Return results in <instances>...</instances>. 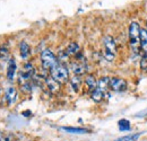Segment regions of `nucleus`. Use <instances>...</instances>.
<instances>
[{"label": "nucleus", "mask_w": 147, "mask_h": 141, "mask_svg": "<svg viewBox=\"0 0 147 141\" xmlns=\"http://www.w3.org/2000/svg\"><path fill=\"white\" fill-rule=\"evenodd\" d=\"M8 54H9V51H8V48L6 46V45H1L0 46V58L2 59H6L7 56H8Z\"/></svg>", "instance_id": "aec40b11"}, {"label": "nucleus", "mask_w": 147, "mask_h": 141, "mask_svg": "<svg viewBox=\"0 0 147 141\" xmlns=\"http://www.w3.org/2000/svg\"><path fill=\"white\" fill-rule=\"evenodd\" d=\"M118 126H119V130L120 131H130L131 130V124L128 120L126 119H122L118 122Z\"/></svg>", "instance_id": "a211bd4d"}, {"label": "nucleus", "mask_w": 147, "mask_h": 141, "mask_svg": "<svg viewBox=\"0 0 147 141\" xmlns=\"http://www.w3.org/2000/svg\"><path fill=\"white\" fill-rule=\"evenodd\" d=\"M59 63L55 54L51 50L45 49L41 53V64L42 68L47 71H51Z\"/></svg>", "instance_id": "f03ea898"}, {"label": "nucleus", "mask_w": 147, "mask_h": 141, "mask_svg": "<svg viewBox=\"0 0 147 141\" xmlns=\"http://www.w3.org/2000/svg\"><path fill=\"white\" fill-rule=\"evenodd\" d=\"M91 97H92V99L95 103H100V102H102L103 98H104V91L101 88L96 87L93 91H91Z\"/></svg>", "instance_id": "ddd939ff"}, {"label": "nucleus", "mask_w": 147, "mask_h": 141, "mask_svg": "<svg viewBox=\"0 0 147 141\" xmlns=\"http://www.w3.org/2000/svg\"><path fill=\"white\" fill-rule=\"evenodd\" d=\"M145 30H146V32H147V21H146V27H145Z\"/></svg>", "instance_id": "4be33fe9"}, {"label": "nucleus", "mask_w": 147, "mask_h": 141, "mask_svg": "<svg viewBox=\"0 0 147 141\" xmlns=\"http://www.w3.org/2000/svg\"><path fill=\"white\" fill-rule=\"evenodd\" d=\"M62 131H66L67 133H76V134H84V133H88L90 131L87 129L84 128H73V126H62L60 128Z\"/></svg>", "instance_id": "f8f14e48"}, {"label": "nucleus", "mask_w": 147, "mask_h": 141, "mask_svg": "<svg viewBox=\"0 0 147 141\" xmlns=\"http://www.w3.org/2000/svg\"><path fill=\"white\" fill-rule=\"evenodd\" d=\"M103 46H104V58L108 61H113L117 54V43L115 40L111 35L103 37Z\"/></svg>", "instance_id": "7ed1b4c3"}, {"label": "nucleus", "mask_w": 147, "mask_h": 141, "mask_svg": "<svg viewBox=\"0 0 147 141\" xmlns=\"http://www.w3.org/2000/svg\"><path fill=\"white\" fill-rule=\"evenodd\" d=\"M5 99L7 101L8 105H13L17 99V90L15 87H8L5 93Z\"/></svg>", "instance_id": "423d86ee"}, {"label": "nucleus", "mask_w": 147, "mask_h": 141, "mask_svg": "<svg viewBox=\"0 0 147 141\" xmlns=\"http://www.w3.org/2000/svg\"><path fill=\"white\" fill-rule=\"evenodd\" d=\"M69 81H70V85H71L74 90L75 91H78L80 85H82V78H80V76H74L73 78L69 79Z\"/></svg>", "instance_id": "f3484780"}, {"label": "nucleus", "mask_w": 147, "mask_h": 141, "mask_svg": "<svg viewBox=\"0 0 147 141\" xmlns=\"http://www.w3.org/2000/svg\"><path fill=\"white\" fill-rule=\"evenodd\" d=\"M85 84H86V86H87L88 90L93 91L94 89L97 87L98 81L96 80V78H95L93 75H87L86 78H85Z\"/></svg>", "instance_id": "4468645a"}, {"label": "nucleus", "mask_w": 147, "mask_h": 141, "mask_svg": "<svg viewBox=\"0 0 147 141\" xmlns=\"http://www.w3.org/2000/svg\"><path fill=\"white\" fill-rule=\"evenodd\" d=\"M70 68H71V71L75 73V76H82V75H84L85 71H86L85 64L82 63L80 61H75V62H73L71 66H70Z\"/></svg>", "instance_id": "6e6552de"}, {"label": "nucleus", "mask_w": 147, "mask_h": 141, "mask_svg": "<svg viewBox=\"0 0 147 141\" xmlns=\"http://www.w3.org/2000/svg\"><path fill=\"white\" fill-rule=\"evenodd\" d=\"M66 54L69 56V55H77L78 53L80 52V46H79V44L78 43H76V42H70L69 44H68V46H67V49H66Z\"/></svg>", "instance_id": "9b49d317"}, {"label": "nucleus", "mask_w": 147, "mask_h": 141, "mask_svg": "<svg viewBox=\"0 0 147 141\" xmlns=\"http://www.w3.org/2000/svg\"><path fill=\"white\" fill-rule=\"evenodd\" d=\"M110 89L115 93H122L128 89V83L126 79L120 77H112L110 78Z\"/></svg>", "instance_id": "39448f33"}, {"label": "nucleus", "mask_w": 147, "mask_h": 141, "mask_svg": "<svg viewBox=\"0 0 147 141\" xmlns=\"http://www.w3.org/2000/svg\"><path fill=\"white\" fill-rule=\"evenodd\" d=\"M45 84H47L48 89H49L51 93H58V91L60 90V85H61V84H59V83H58L57 80H55L51 76L48 77V78H45Z\"/></svg>", "instance_id": "1a4fd4ad"}, {"label": "nucleus", "mask_w": 147, "mask_h": 141, "mask_svg": "<svg viewBox=\"0 0 147 141\" xmlns=\"http://www.w3.org/2000/svg\"><path fill=\"white\" fill-rule=\"evenodd\" d=\"M140 44L143 53H147V32L145 28L140 30Z\"/></svg>", "instance_id": "dca6fc26"}, {"label": "nucleus", "mask_w": 147, "mask_h": 141, "mask_svg": "<svg viewBox=\"0 0 147 141\" xmlns=\"http://www.w3.org/2000/svg\"><path fill=\"white\" fill-rule=\"evenodd\" d=\"M0 141H6V138L2 137V136H0Z\"/></svg>", "instance_id": "412c9836"}, {"label": "nucleus", "mask_w": 147, "mask_h": 141, "mask_svg": "<svg viewBox=\"0 0 147 141\" xmlns=\"http://www.w3.org/2000/svg\"><path fill=\"white\" fill-rule=\"evenodd\" d=\"M50 75L59 84H65L69 80V70L62 63H58L55 68L50 71Z\"/></svg>", "instance_id": "20e7f679"}, {"label": "nucleus", "mask_w": 147, "mask_h": 141, "mask_svg": "<svg viewBox=\"0 0 147 141\" xmlns=\"http://www.w3.org/2000/svg\"><path fill=\"white\" fill-rule=\"evenodd\" d=\"M140 69L147 71V53L142 54V60H140Z\"/></svg>", "instance_id": "6ab92c4d"}, {"label": "nucleus", "mask_w": 147, "mask_h": 141, "mask_svg": "<svg viewBox=\"0 0 147 141\" xmlns=\"http://www.w3.org/2000/svg\"><path fill=\"white\" fill-rule=\"evenodd\" d=\"M97 87L101 88L105 93L108 89L110 88V77H102V78L98 80Z\"/></svg>", "instance_id": "2eb2a0df"}, {"label": "nucleus", "mask_w": 147, "mask_h": 141, "mask_svg": "<svg viewBox=\"0 0 147 141\" xmlns=\"http://www.w3.org/2000/svg\"><path fill=\"white\" fill-rule=\"evenodd\" d=\"M16 69H17V66H16L15 60H14V59H9L8 66H7V78H8V80L13 81V80L15 79Z\"/></svg>", "instance_id": "0eeeda50"}, {"label": "nucleus", "mask_w": 147, "mask_h": 141, "mask_svg": "<svg viewBox=\"0 0 147 141\" xmlns=\"http://www.w3.org/2000/svg\"><path fill=\"white\" fill-rule=\"evenodd\" d=\"M19 53H20V56L23 59H27L31 55V46L28 45L27 42L22 41L19 43Z\"/></svg>", "instance_id": "9d476101"}, {"label": "nucleus", "mask_w": 147, "mask_h": 141, "mask_svg": "<svg viewBox=\"0 0 147 141\" xmlns=\"http://www.w3.org/2000/svg\"><path fill=\"white\" fill-rule=\"evenodd\" d=\"M140 30L142 27L137 21H131L128 28L129 45L131 52L135 54H142V44H140Z\"/></svg>", "instance_id": "f257e3e1"}]
</instances>
